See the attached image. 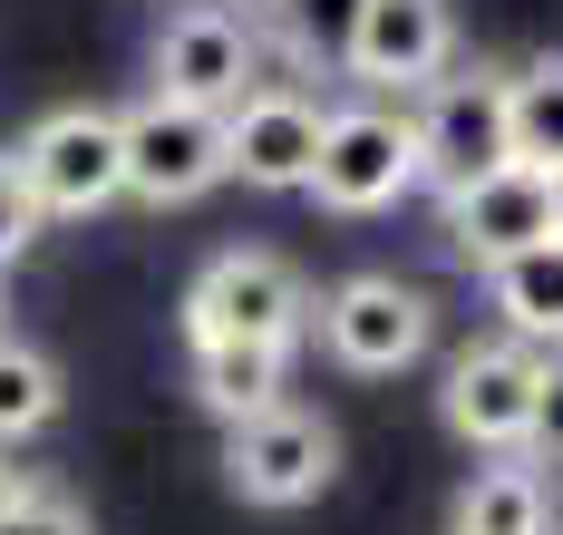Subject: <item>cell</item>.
Returning <instances> with one entry per match:
<instances>
[{
  "label": "cell",
  "mask_w": 563,
  "mask_h": 535,
  "mask_svg": "<svg viewBox=\"0 0 563 535\" xmlns=\"http://www.w3.org/2000/svg\"><path fill=\"white\" fill-rule=\"evenodd\" d=\"M117 166H126V195L146 205H195L205 185H224V108L146 98L136 118H117Z\"/></svg>",
  "instance_id": "6da1fadb"
},
{
  "label": "cell",
  "mask_w": 563,
  "mask_h": 535,
  "mask_svg": "<svg viewBox=\"0 0 563 535\" xmlns=\"http://www.w3.org/2000/svg\"><path fill=\"white\" fill-rule=\"evenodd\" d=\"M311 195L331 215H379L418 185V127L398 108H331L321 118V156H311Z\"/></svg>",
  "instance_id": "7a4b0ae2"
},
{
  "label": "cell",
  "mask_w": 563,
  "mask_h": 535,
  "mask_svg": "<svg viewBox=\"0 0 563 535\" xmlns=\"http://www.w3.org/2000/svg\"><path fill=\"white\" fill-rule=\"evenodd\" d=\"M301 321H311V293H301V273L282 253H224L185 293V331L195 341H273V351H291Z\"/></svg>",
  "instance_id": "3957f363"
},
{
  "label": "cell",
  "mask_w": 563,
  "mask_h": 535,
  "mask_svg": "<svg viewBox=\"0 0 563 535\" xmlns=\"http://www.w3.org/2000/svg\"><path fill=\"white\" fill-rule=\"evenodd\" d=\"M20 185L40 215H98L126 195V166H117V118L108 108H58L20 137Z\"/></svg>",
  "instance_id": "277c9868"
},
{
  "label": "cell",
  "mask_w": 563,
  "mask_h": 535,
  "mask_svg": "<svg viewBox=\"0 0 563 535\" xmlns=\"http://www.w3.org/2000/svg\"><path fill=\"white\" fill-rule=\"evenodd\" d=\"M418 185H438V195H456V185L496 176L515 146H506V78H428V108H418Z\"/></svg>",
  "instance_id": "5b68a950"
},
{
  "label": "cell",
  "mask_w": 563,
  "mask_h": 535,
  "mask_svg": "<svg viewBox=\"0 0 563 535\" xmlns=\"http://www.w3.org/2000/svg\"><path fill=\"white\" fill-rule=\"evenodd\" d=\"M340 468V448H331V428L321 418H301V410H253V418H233V438H224V477L253 496V506H301V496H321Z\"/></svg>",
  "instance_id": "8992f818"
},
{
  "label": "cell",
  "mask_w": 563,
  "mask_h": 535,
  "mask_svg": "<svg viewBox=\"0 0 563 535\" xmlns=\"http://www.w3.org/2000/svg\"><path fill=\"white\" fill-rule=\"evenodd\" d=\"M321 341H331L340 370H360V380H389L408 360L428 351V302L389 283V273H360V283H340L321 302Z\"/></svg>",
  "instance_id": "52a82bcc"
},
{
  "label": "cell",
  "mask_w": 563,
  "mask_h": 535,
  "mask_svg": "<svg viewBox=\"0 0 563 535\" xmlns=\"http://www.w3.org/2000/svg\"><path fill=\"white\" fill-rule=\"evenodd\" d=\"M534 390H544L534 341H486L448 370V428L466 448H525L534 438Z\"/></svg>",
  "instance_id": "ba28073f"
},
{
  "label": "cell",
  "mask_w": 563,
  "mask_h": 535,
  "mask_svg": "<svg viewBox=\"0 0 563 535\" xmlns=\"http://www.w3.org/2000/svg\"><path fill=\"white\" fill-rule=\"evenodd\" d=\"M448 50H456L448 0H350V40H340L350 78H369V88H428L448 68Z\"/></svg>",
  "instance_id": "9c48e42d"
},
{
  "label": "cell",
  "mask_w": 563,
  "mask_h": 535,
  "mask_svg": "<svg viewBox=\"0 0 563 535\" xmlns=\"http://www.w3.org/2000/svg\"><path fill=\"white\" fill-rule=\"evenodd\" d=\"M311 156H321V108H311V98H291V88H243L224 108V176L263 185V195H291V185L311 176Z\"/></svg>",
  "instance_id": "30bf717a"
},
{
  "label": "cell",
  "mask_w": 563,
  "mask_h": 535,
  "mask_svg": "<svg viewBox=\"0 0 563 535\" xmlns=\"http://www.w3.org/2000/svg\"><path fill=\"white\" fill-rule=\"evenodd\" d=\"M448 234H456L466 263H506L525 243H544L554 234V176L525 166V156H506L496 176H476V185L448 195Z\"/></svg>",
  "instance_id": "8fae6325"
},
{
  "label": "cell",
  "mask_w": 563,
  "mask_h": 535,
  "mask_svg": "<svg viewBox=\"0 0 563 535\" xmlns=\"http://www.w3.org/2000/svg\"><path fill=\"white\" fill-rule=\"evenodd\" d=\"M253 78V30L233 10H175L156 40V98H195V108H233Z\"/></svg>",
  "instance_id": "7c38bea8"
},
{
  "label": "cell",
  "mask_w": 563,
  "mask_h": 535,
  "mask_svg": "<svg viewBox=\"0 0 563 535\" xmlns=\"http://www.w3.org/2000/svg\"><path fill=\"white\" fill-rule=\"evenodd\" d=\"M486 293H496L515 341H563V234L525 243L506 263H486Z\"/></svg>",
  "instance_id": "4fadbf2b"
},
{
  "label": "cell",
  "mask_w": 563,
  "mask_h": 535,
  "mask_svg": "<svg viewBox=\"0 0 563 535\" xmlns=\"http://www.w3.org/2000/svg\"><path fill=\"white\" fill-rule=\"evenodd\" d=\"M195 400L224 418H253L282 400V351L273 341H195Z\"/></svg>",
  "instance_id": "5bb4252c"
},
{
  "label": "cell",
  "mask_w": 563,
  "mask_h": 535,
  "mask_svg": "<svg viewBox=\"0 0 563 535\" xmlns=\"http://www.w3.org/2000/svg\"><path fill=\"white\" fill-rule=\"evenodd\" d=\"M456 535H544V477L534 468H476L456 496Z\"/></svg>",
  "instance_id": "9a60e30c"
},
{
  "label": "cell",
  "mask_w": 563,
  "mask_h": 535,
  "mask_svg": "<svg viewBox=\"0 0 563 535\" xmlns=\"http://www.w3.org/2000/svg\"><path fill=\"white\" fill-rule=\"evenodd\" d=\"M506 146L525 166H563V59L506 78Z\"/></svg>",
  "instance_id": "2e32d148"
},
{
  "label": "cell",
  "mask_w": 563,
  "mask_h": 535,
  "mask_svg": "<svg viewBox=\"0 0 563 535\" xmlns=\"http://www.w3.org/2000/svg\"><path fill=\"white\" fill-rule=\"evenodd\" d=\"M58 418V360L30 341H0V448L10 438H40Z\"/></svg>",
  "instance_id": "e0dca14e"
},
{
  "label": "cell",
  "mask_w": 563,
  "mask_h": 535,
  "mask_svg": "<svg viewBox=\"0 0 563 535\" xmlns=\"http://www.w3.org/2000/svg\"><path fill=\"white\" fill-rule=\"evenodd\" d=\"M30 234H40V205H30V185H20V156H0V273L20 263Z\"/></svg>",
  "instance_id": "ac0fdd59"
},
{
  "label": "cell",
  "mask_w": 563,
  "mask_h": 535,
  "mask_svg": "<svg viewBox=\"0 0 563 535\" xmlns=\"http://www.w3.org/2000/svg\"><path fill=\"white\" fill-rule=\"evenodd\" d=\"M0 535H88V526H78V506H58V496H20V506L0 516Z\"/></svg>",
  "instance_id": "d6986e66"
},
{
  "label": "cell",
  "mask_w": 563,
  "mask_h": 535,
  "mask_svg": "<svg viewBox=\"0 0 563 535\" xmlns=\"http://www.w3.org/2000/svg\"><path fill=\"white\" fill-rule=\"evenodd\" d=\"M534 448L563 458V360H544V390H534Z\"/></svg>",
  "instance_id": "ffe728a7"
},
{
  "label": "cell",
  "mask_w": 563,
  "mask_h": 535,
  "mask_svg": "<svg viewBox=\"0 0 563 535\" xmlns=\"http://www.w3.org/2000/svg\"><path fill=\"white\" fill-rule=\"evenodd\" d=\"M20 496H30V487H20V477H10V458H0V516H10Z\"/></svg>",
  "instance_id": "44dd1931"
},
{
  "label": "cell",
  "mask_w": 563,
  "mask_h": 535,
  "mask_svg": "<svg viewBox=\"0 0 563 535\" xmlns=\"http://www.w3.org/2000/svg\"><path fill=\"white\" fill-rule=\"evenodd\" d=\"M544 176H554V234H563V166H544Z\"/></svg>",
  "instance_id": "7402d4cb"
}]
</instances>
